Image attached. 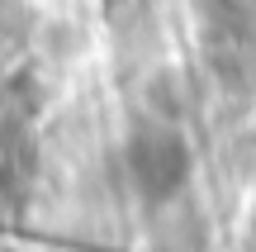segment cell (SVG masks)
I'll list each match as a JSON object with an SVG mask.
<instances>
[{"label": "cell", "instance_id": "obj_2", "mask_svg": "<svg viewBox=\"0 0 256 252\" xmlns=\"http://www.w3.org/2000/svg\"><path fill=\"white\" fill-rule=\"evenodd\" d=\"M204 62L228 91H252L256 86V24L238 15H223V24L204 38Z\"/></svg>", "mask_w": 256, "mask_h": 252}, {"label": "cell", "instance_id": "obj_1", "mask_svg": "<svg viewBox=\"0 0 256 252\" xmlns=\"http://www.w3.org/2000/svg\"><path fill=\"white\" fill-rule=\"evenodd\" d=\"M128 171L147 200H171L190 176V148L166 124H138L128 138Z\"/></svg>", "mask_w": 256, "mask_h": 252}, {"label": "cell", "instance_id": "obj_4", "mask_svg": "<svg viewBox=\"0 0 256 252\" xmlns=\"http://www.w3.org/2000/svg\"><path fill=\"white\" fill-rule=\"evenodd\" d=\"M24 29H28V10L19 5V0H0V48L19 43Z\"/></svg>", "mask_w": 256, "mask_h": 252}, {"label": "cell", "instance_id": "obj_5", "mask_svg": "<svg viewBox=\"0 0 256 252\" xmlns=\"http://www.w3.org/2000/svg\"><path fill=\"white\" fill-rule=\"evenodd\" d=\"M223 15H238L247 24H256V0H223Z\"/></svg>", "mask_w": 256, "mask_h": 252}, {"label": "cell", "instance_id": "obj_3", "mask_svg": "<svg viewBox=\"0 0 256 252\" xmlns=\"http://www.w3.org/2000/svg\"><path fill=\"white\" fill-rule=\"evenodd\" d=\"M104 5V19H110L119 34H133L138 24H147V15H152V0H100Z\"/></svg>", "mask_w": 256, "mask_h": 252}]
</instances>
